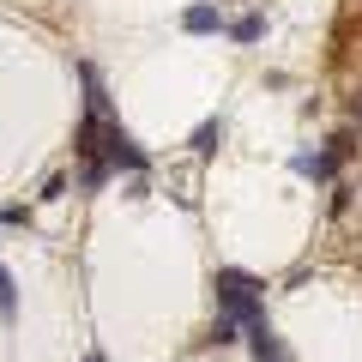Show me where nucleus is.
<instances>
[{"mask_svg": "<svg viewBox=\"0 0 362 362\" xmlns=\"http://www.w3.org/2000/svg\"><path fill=\"white\" fill-rule=\"evenodd\" d=\"M230 37H235V42H259V37H266V18H259V13H242V18L230 25Z\"/></svg>", "mask_w": 362, "mask_h": 362, "instance_id": "nucleus-6", "label": "nucleus"}, {"mask_svg": "<svg viewBox=\"0 0 362 362\" xmlns=\"http://www.w3.org/2000/svg\"><path fill=\"white\" fill-rule=\"evenodd\" d=\"M218 320H230L235 332H259L266 326V290H259V278H247V272H218Z\"/></svg>", "mask_w": 362, "mask_h": 362, "instance_id": "nucleus-1", "label": "nucleus"}, {"mask_svg": "<svg viewBox=\"0 0 362 362\" xmlns=\"http://www.w3.org/2000/svg\"><path fill=\"white\" fill-rule=\"evenodd\" d=\"M85 362H109V356H85Z\"/></svg>", "mask_w": 362, "mask_h": 362, "instance_id": "nucleus-10", "label": "nucleus"}, {"mask_svg": "<svg viewBox=\"0 0 362 362\" xmlns=\"http://www.w3.org/2000/svg\"><path fill=\"white\" fill-rule=\"evenodd\" d=\"M218 145H223V121H206V127L194 133V151H199V157H211Z\"/></svg>", "mask_w": 362, "mask_h": 362, "instance_id": "nucleus-7", "label": "nucleus"}, {"mask_svg": "<svg viewBox=\"0 0 362 362\" xmlns=\"http://www.w3.org/2000/svg\"><path fill=\"white\" fill-rule=\"evenodd\" d=\"M18 314V290H13V272L0 266V320H13Z\"/></svg>", "mask_w": 362, "mask_h": 362, "instance_id": "nucleus-8", "label": "nucleus"}, {"mask_svg": "<svg viewBox=\"0 0 362 362\" xmlns=\"http://www.w3.org/2000/svg\"><path fill=\"white\" fill-rule=\"evenodd\" d=\"M78 85H85V115L109 121V90H103V73H97L90 61H78Z\"/></svg>", "mask_w": 362, "mask_h": 362, "instance_id": "nucleus-4", "label": "nucleus"}, {"mask_svg": "<svg viewBox=\"0 0 362 362\" xmlns=\"http://www.w3.org/2000/svg\"><path fill=\"white\" fill-rule=\"evenodd\" d=\"M356 157V133H332L326 139V151H302L296 157V175H314V181H332L338 169Z\"/></svg>", "mask_w": 362, "mask_h": 362, "instance_id": "nucleus-3", "label": "nucleus"}, {"mask_svg": "<svg viewBox=\"0 0 362 362\" xmlns=\"http://www.w3.org/2000/svg\"><path fill=\"white\" fill-rule=\"evenodd\" d=\"M181 30L187 37H211V30H223V18H218V6H187L181 13Z\"/></svg>", "mask_w": 362, "mask_h": 362, "instance_id": "nucleus-5", "label": "nucleus"}, {"mask_svg": "<svg viewBox=\"0 0 362 362\" xmlns=\"http://www.w3.org/2000/svg\"><path fill=\"white\" fill-rule=\"evenodd\" d=\"M350 115H356V127H362V85H356V97H350Z\"/></svg>", "mask_w": 362, "mask_h": 362, "instance_id": "nucleus-9", "label": "nucleus"}, {"mask_svg": "<svg viewBox=\"0 0 362 362\" xmlns=\"http://www.w3.org/2000/svg\"><path fill=\"white\" fill-rule=\"evenodd\" d=\"M97 157L109 163V175H121V169H127V175H145V169H151V157L133 145V133L121 127V121H103V133H97Z\"/></svg>", "mask_w": 362, "mask_h": 362, "instance_id": "nucleus-2", "label": "nucleus"}]
</instances>
